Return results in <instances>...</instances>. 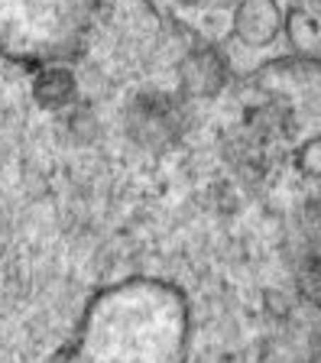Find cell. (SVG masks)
I'll return each mask as SVG.
<instances>
[{
    "label": "cell",
    "mask_w": 321,
    "mask_h": 363,
    "mask_svg": "<svg viewBox=\"0 0 321 363\" xmlns=\"http://www.w3.org/2000/svg\"><path fill=\"white\" fill-rule=\"evenodd\" d=\"M295 169L305 179L321 182V136H308L295 150Z\"/></svg>",
    "instance_id": "obj_5"
},
{
    "label": "cell",
    "mask_w": 321,
    "mask_h": 363,
    "mask_svg": "<svg viewBox=\"0 0 321 363\" xmlns=\"http://www.w3.org/2000/svg\"><path fill=\"white\" fill-rule=\"evenodd\" d=\"M286 10L279 0H237L234 4V36L247 49H266L283 36Z\"/></svg>",
    "instance_id": "obj_2"
},
{
    "label": "cell",
    "mask_w": 321,
    "mask_h": 363,
    "mask_svg": "<svg viewBox=\"0 0 321 363\" xmlns=\"http://www.w3.org/2000/svg\"><path fill=\"white\" fill-rule=\"evenodd\" d=\"M227 82V65L214 49L208 45H195L182 62H179V84L188 94L198 98H214Z\"/></svg>",
    "instance_id": "obj_3"
},
{
    "label": "cell",
    "mask_w": 321,
    "mask_h": 363,
    "mask_svg": "<svg viewBox=\"0 0 321 363\" xmlns=\"http://www.w3.org/2000/svg\"><path fill=\"white\" fill-rule=\"evenodd\" d=\"M176 94L156 88L137 91L123 107V130L143 150H166L182 136L185 117Z\"/></svg>",
    "instance_id": "obj_1"
},
{
    "label": "cell",
    "mask_w": 321,
    "mask_h": 363,
    "mask_svg": "<svg viewBox=\"0 0 321 363\" xmlns=\"http://www.w3.org/2000/svg\"><path fill=\"white\" fill-rule=\"evenodd\" d=\"M283 36L305 59H321V13L312 7H292L283 16Z\"/></svg>",
    "instance_id": "obj_4"
}]
</instances>
